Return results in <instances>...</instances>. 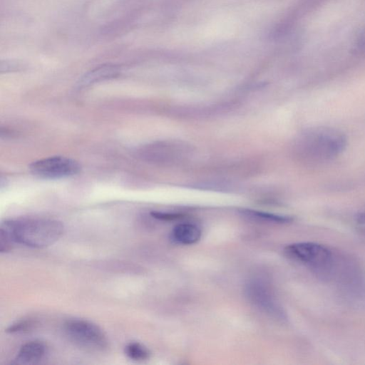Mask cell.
<instances>
[{"label":"cell","mask_w":365,"mask_h":365,"mask_svg":"<svg viewBox=\"0 0 365 365\" xmlns=\"http://www.w3.org/2000/svg\"><path fill=\"white\" fill-rule=\"evenodd\" d=\"M64 232L63 224L55 219L26 217L6 220L0 225V240L30 248L42 249L57 242Z\"/></svg>","instance_id":"cell-1"},{"label":"cell","mask_w":365,"mask_h":365,"mask_svg":"<svg viewBox=\"0 0 365 365\" xmlns=\"http://www.w3.org/2000/svg\"><path fill=\"white\" fill-rule=\"evenodd\" d=\"M346 145V137L341 131L329 127H317L302 135L297 144V152L305 162L321 164L339 156Z\"/></svg>","instance_id":"cell-2"},{"label":"cell","mask_w":365,"mask_h":365,"mask_svg":"<svg viewBox=\"0 0 365 365\" xmlns=\"http://www.w3.org/2000/svg\"><path fill=\"white\" fill-rule=\"evenodd\" d=\"M284 252L289 258L303 264L326 280H331L341 259L329 247L312 242L288 245Z\"/></svg>","instance_id":"cell-3"},{"label":"cell","mask_w":365,"mask_h":365,"mask_svg":"<svg viewBox=\"0 0 365 365\" xmlns=\"http://www.w3.org/2000/svg\"><path fill=\"white\" fill-rule=\"evenodd\" d=\"M63 329L66 336L76 345L92 351H102L108 347V339L97 324L82 319L67 320Z\"/></svg>","instance_id":"cell-4"},{"label":"cell","mask_w":365,"mask_h":365,"mask_svg":"<svg viewBox=\"0 0 365 365\" xmlns=\"http://www.w3.org/2000/svg\"><path fill=\"white\" fill-rule=\"evenodd\" d=\"M29 170L39 178L60 179L76 175L81 170V165L71 158L53 156L33 162Z\"/></svg>","instance_id":"cell-5"},{"label":"cell","mask_w":365,"mask_h":365,"mask_svg":"<svg viewBox=\"0 0 365 365\" xmlns=\"http://www.w3.org/2000/svg\"><path fill=\"white\" fill-rule=\"evenodd\" d=\"M246 292L248 299L257 307L268 314L283 317L281 307L266 284L258 281L252 282L247 285Z\"/></svg>","instance_id":"cell-6"},{"label":"cell","mask_w":365,"mask_h":365,"mask_svg":"<svg viewBox=\"0 0 365 365\" xmlns=\"http://www.w3.org/2000/svg\"><path fill=\"white\" fill-rule=\"evenodd\" d=\"M46 354V346L41 341H30L19 349L13 363L30 365L40 362Z\"/></svg>","instance_id":"cell-7"},{"label":"cell","mask_w":365,"mask_h":365,"mask_svg":"<svg viewBox=\"0 0 365 365\" xmlns=\"http://www.w3.org/2000/svg\"><path fill=\"white\" fill-rule=\"evenodd\" d=\"M172 240L181 245H192L201 237V230L195 225L180 223L175 225L171 232Z\"/></svg>","instance_id":"cell-8"},{"label":"cell","mask_w":365,"mask_h":365,"mask_svg":"<svg viewBox=\"0 0 365 365\" xmlns=\"http://www.w3.org/2000/svg\"><path fill=\"white\" fill-rule=\"evenodd\" d=\"M243 214L250 218L264 222L284 224L292 221V218L289 216L274 215L256 210H245L243 211Z\"/></svg>","instance_id":"cell-9"},{"label":"cell","mask_w":365,"mask_h":365,"mask_svg":"<svg viewBox=\"0 0 365 365\" xmlns=\"http://www.w3.org/2000/svg\"><path fill=\"white\" fill-rule=\"evenodd\" d=\"M126 356L134 361H144L150 357V353L147 347L139 342H130L125 347Z\"/></svg>","instance_id":"cell-10"},{"label":"cell","mask_w":365,"mask_h":365,"mask_svg":"<svg viewBox=\"0 0 365 365\" xmlns=\"http://www.w3.org/2000/svg\"><path fill=\"white\" fill-rule=\"evenodd\" d=\"M113 69L110 68H103L96 70L84 77L81 81L79 86L84 87L94 81H96L97 80L101 79L102 78H103L106 76H109L113 74Z\"/></svg>","instance_id":"cell-11"},{"label":"cell","mask_w":365,"mask_h":365,"mask_svg":"<svg viewBox=\"0 0 365 365\" xmlns=\"http://www.w3.org/2000/svg\"><path fill=\"white\" fill-rule=\"evenodd\" d=\"M31 326V322L27 320H22L18 322L13 324L9 326L6 332L9 333H19L21 331H24L28 329Z\"/></svg>","instance_id":"cell-12"},{"label":"cell","mask_w":365,"mask_h":365,"mask_svg":"<svg viewBox=\"0 0 365 365\" xmlns=\"http://www.w3.org/2000/svg\"><path fill=\"white\" fill-rule=\"evenodd\" d=\"M151 215L153 217L161 220H171L178 217V216L175 214L161 212H152Z\"/></svg>","instance_id":"cell-13"},{"label":"cell","mask_w":365,"mask_h":365,"mask_svg":"<svg viewBox=\"0 0 365 365\" xmlns=\"http://www.w3.org/2000/svg\"><path fill=\"white\" fill-rule=\"evenodd\" d=\"M356 221L359 224H365V209L357 214Z\"/></svg>","instance_id":"cell-14"}]
</instances>
